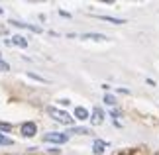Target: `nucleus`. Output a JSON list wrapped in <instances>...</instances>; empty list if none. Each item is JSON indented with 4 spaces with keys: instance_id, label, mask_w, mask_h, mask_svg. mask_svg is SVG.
Here are the masks:
<instances>
[{
    "instance_id": "obj_1",
    "label": "nucleus",
    "mask_w": 159,
    "mask_h": 155,
    "mask_svg": "<svg viewBox=\"0 0 159 155\" xmlns=\"http://www.w3.org/2000/svg\"><path fill=\"white\" fill-rule=\"evenodd\" d=\"M47 114H51V118L55 122H61V124H73V116L69 112H65V110H57V108H53V106H47Z\"/></svg>"
},
{
    "instance_id": "obj_2",
    "label": "nucleus",
    "mask_w": 159,
    "mask_h": 155,
    "mask_svg": "<svg viewBox=\"0 0 159 155\" xmlns=\"http://www.w3.org/2000/svg\"><path fill=\"white\" fill-rule=\"evenodd\" d=\"M43 141L47 144H65V141H69V135L67 134H45L43 135Z\"/></svg>"
},
{
    "instance_id": "obj_3",
    "label": "nucleus",
    "mask_w": 159,
    "mask_h": 155,
    "mask_svg": "<svg viewBox=\"0 0 159 155\" xmlns=\"http://www.w3.org/2000/svg\"><path fill=\"white\" fill-rule=\"evenodd\" d=\"M35 132H38V126H35L34 122H26V124H22V135H24V138H34Z\"/></svg>"
},
{
    "instance_id": "obj_4",
    "label": "nucleus",
    "mask_w": 159,
    "mask_h": 155,
    "mask_svg": "<svg viewBox=\"0 0 159 155\" xmlns=\"http://www.w3.org/2000/svg\"><path fill=\"white\" fill-rule=\"evenodd\" d=\"M8 45H18V47H28V39H24L22 35H12V39H6Z\"/></svg>"
},
{
    "instance_id": "obj_5",
    "label": "nucleus",
    "mask_w": 159,
    "mask_h": 155,
    "mask_svg": "<svg viewBox=\"0 0 159 155\" xmlns=\"http://www.w3.org/2000/svg\"><path fill=\"white\" fill-rule=\"evenodd\" d=\"M90 122H93L94 126L102 124V122H104V112H102L100 108H94V110H93V116H90Z\"/></svg>"
},
{
    "instance_id": "obj_6",
    "label": "nucleus",
    "mask_w": 159,
    "mask_h": 155,
    "mask_svg": "<svg viewBox=\"0 0 159 155\" xmlns=\"http://www.w3.org/2000/svg\"><path fill=\"white\" fill-rule=\"evenodd\" d=\"M12 26H16V28H26V30H30V32H35V34L41 32V28H38V26H30V24H24V22H18V20H12Z\"/></svg>"
},
{
    "instance_id": "obj_7",
    "label": "nucleus",
    "mask_w": 159,
    "mask_h": 155,
    "mask_svg": "<svg viewBox=\"0 0 159 155\" xmlns=\"http://www.w3.org/2000/svg\"><path fill=\"white\" fill-rule=\"evenodd\" d=\"M108 147L106 141H102V139H94V145H93V151L96 155H100V153H104V149Z\"/></svg>"
},
{
    "instance_id": "obj_8",
    "label": "nucleus",
    "mask_w": 159,
    "mask_h": 155,
    "mask_svg": "<svg viewBox=\"0 0 159 155\" xmlns=\"http://www.w3.org/2000/svg\"><path fill=\"white\" fill-rule=\"evenodd\" d=\"M75 118H77V120H87V118H90V114H89L87 108L77 106V108H75Z\"/></svg>"
},
{
    "instance_id": "obj_9",
    "label": "nucleus",
    "mask_w": 159,
    "mask_h": 155,
    "mask_svg": "<svg viewBox=\"0 0 159 155\" xmlns=\"http://www.w3.org/2000/svg\"><path fill=\"white\" fill-rule=\"evenodd\" d=\"M83 39H96V41H104L106 35L104 34H84Z\"/></svg>"
},
{
    "instance_id": "obj_10",
    "label": "nucleus",
    "mask_w": 159,
    "mask_h": 155,
    "mask_svg": "<svg viewBox=\"0 0 159 155\" xmlns=\"http://www.w3.org/2000/svg\"><path fill=\"white\" fill-rule=\"evenodd\" d=\"M100 20L104 22H110V24H124V20H120V18H114V16H98Z\"/></svg>"
},
{
    "instance_id": "obj_11",
    "label": "nucleus",
    "mask_w": 159,
    "mask_h": 155,
    "mask_svg": "<svg viewBox=\"0 0 159 155\" xmlns=\"http://www.w3.org/2000/svg\"><path fill=\"white\" fill-rule=\"evenodd\" d=\"M14 144V141H12L10 138H6L4 134H0V145H12Z\"/></svg>"
},
{
    "instance_id": "obj_12",
    "label": "nucleus",
    "mask_w": 159,
    "mask_h": 155,
    "mask_svg": "<svg viewBox=\"0 0 159 155\" xmlns=\"http://www.w3.org/2000/svg\"><path fill=\"white\" fill-rule=\"evenodd\" d=\"M71 134H83V135H84V134H90V130H89V128H73Z\"/></svg>"
},
{
    "instance_id": "obj_13",
    "label": "nucleus",
    "mask_w": 159,
    "mask_h": 155,
    "mask_svg": "<svg viewBox=\"0 0 159 155\" xmlns=\"http://www.w3.org/2000/svg\"><path fill=\"white\" fill-rule=\"evenodd\" d=\"M104 102L108 104V106H116V98H114L112 94H106V96H104Z\"/></svg>"
},
{
    "instance_id": "obj_14",
    "label": "nucleus",
    "mask_w": 159,
    "mask_h": 155,
    "mask_svg": "<svg viewBox=\"0 0 159 155\" xmlns=\"http://www.w3.org/2000/svg\"><path fill=\"white\" fill-rule=\"evenodd\" d=\"M2 132H12V126H10V124L0 122V134H2Z\"/></svg>"
},
{
    "instance_id": "obj_15",
    "label": "nucleus",
    "mask_w": 159,
    "mask_h": 155,
    "mask_svg": "<svg viewBox=\"0 0 159 155\" xmlns=\"http://www.w3.org/2000/svg\"><path fill=\"white\" fill-rule=\"evenodd\" d=\"M110 116H112V118H114V120H118V118L122 116V112H120V110H118V108H114V110H112V112H110Z\"/></svg>"
},
{
    "instance_id": "obj_16",
    "label": "nucleus",
    "mask_w": 159,
    "mask_h": 155,
    "mask_svg": "<svg viewBox=\"0 0 159 155\" xmlns=\"http://www.w3.org/2000/svg\"><path fill=\"white\" fill-rule=\"evenodd\" d=\"M0 71H10V65H8V63H4L2 59H0Z\"/></svg>"
},
{
    "instance_id": "obj_17",
    "label": "nucleus",
    "mask_w": 159,
    "mask_h": 155,
    "mask_svg": "<svg viewBox=\"0 0 159 155\" xmlns=\"http://www.w3.org/2000/svg\"><path fill=\"white\" fill-rule=\"evenodd\" d=\"M0 14H2V8H0Z\"/></svg>"
}]
</instances>
